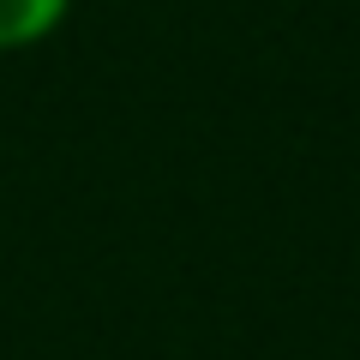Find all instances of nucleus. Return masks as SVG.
<instances>
[{
    "mask_svg": "<svg viewBox=\"0 0 360 360\" xmlns=\"http://www.w3.org/2000/svg\"><path fill=\"white\" fill-rule=\"evenodd\" d=\"M66 13H72V0H0V54L42 49L66 25Z\"/></svg>",
    "mask_w": 360,
    "mask_h": 360,
    "instance_id": "nucleus-1",
    "label": "nucleus"
}]
</instances>
